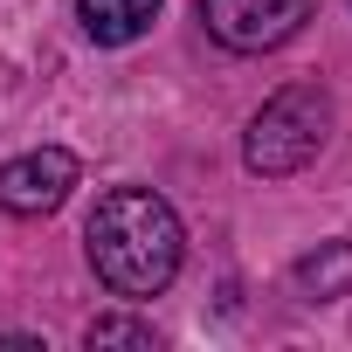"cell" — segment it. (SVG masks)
I'll use <instances>...</instances> for the list:
<instances>
[{"label":"cell","instance_id":"3","mask_svg":"<svg viewBox=\"0 0 352 352\" xmlns=\"http://www.w3.org/2000/svg\"><path fill=\"white\" fill-rule=\"evenodd\" d=\"M311 14H318V0H201L208 35H214L221 49H235V56L283 49Z\"/></svg>","mask_w":352,"mask_h":352},{"label":"cell","instance_id":"2","mask_svg":"<svg viewBox=\"0 0 352 352\" xmlns=\"http://www.w3.org/2000/svg\"><path fill=\"white\" fill-rule=\"evenodd\" d=\"M331 138V90L324 83H283L256 118H249V138H242V159L263 180H290L304 173Z\"/></svg>","mask_w":352,"mask_h":352},{"label":"cell","instance_id":"6","mask_svg":"<svg viewBox=\"0 0 352 352\" xmlns=\"http://www.w3.org/2000/svg\"><path fill=\"white\" fill-rule=\"evenodd\" d=\"M345 283H352V242H324L318 256L297 263V297L304 304H331V297H345Z\"/></svg>","mask_w":352,"mask_h":352},{"label":"cell","instance_id":"5","mask_svg":"<svg viewBox=\"0 0 352 352\" xmlns=\"http://www.w3.org/2000/svg\"><path fill=\"white\" fill-rule=\"evenodd\" d=\"M159 8H166V0H76L83 35H90L97 49H124V42H138V35L159 21Z\"/></svg>","mask_w":352,"mask_h":352},{"label":"cell","instance_id":"1","mask_svg":"<svg viewBox=\"0 0 352 352\" xmlns=\"http://www.w3.org/2000/svg\"><path fill=\"white\" fill-rule=\"evenodd\" d=\"M83 249H90V270L104 290L118 297H159L173 276H180V214H173L152 187H111L83 228Z\"/></svg>","mask_w":352,"mask_h":352},{"label":"cell","instance_id":"7","mask_svg":"<svg viewBox=\"0 0 352 352\" xmlns=\"http://www.w3.org/2000/svg\"><path fill=\"white\" fill-rule=\"evenodd\" d=\"M83 345H90V352H118V345H124V352H159V331H152L145 318H118V311H111V318H90V324H83Z\"/></svg>","mask_w":352,"mask_h":352},{"label":"cell","instance_id":"4","mask_svg":"<svg viewBox=\"0 0 352 352\" xmlns=\"http://www.w3.org/2000/svg\"><path fill=\"white\" fill-rule=\"evenodd\" d=\"M69 187H76V152H63V145H42V152H21L0 166V208L21 221L56 214L69 201Z\"/></svg>","mask_w":352,"mask_h":352}]
</instances>
